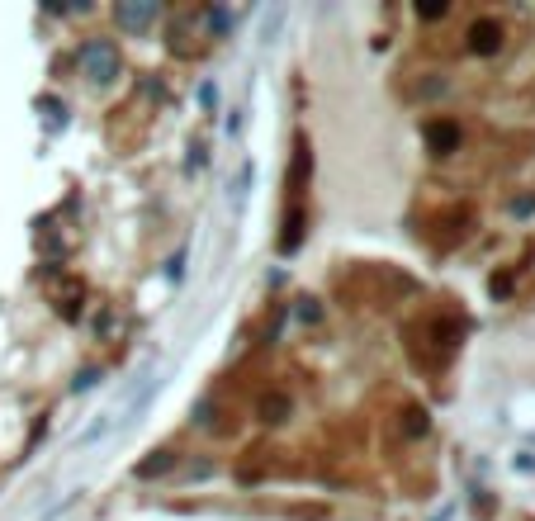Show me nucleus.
Instances as JSON below:
<instances>
[{
  "mask_svg": "<svg viewBox=\"0 0 535 521\" xmlns=\"http://www.w3.org/2000/svg\"><path fill=\"white\" fill-rule=\"evenodd\" d=\"M498 48H502V24L498 19H474V24H469V53L488 57V53H498Z\"/></svg>",
  "mask_w": 535,
  "mask_h": 521,
  "instance_id": "4",
  "label": "nucleus"
},
{
  "mask_svg": "<svg viewBox=\"0 0 535 521\" xmlns=\"http://www.w3.org/2000/svg\"><path fill=\"white\" fill-rule=\"evenodd\" d=\"M157 5H119V10H114V19H119V24H124V29H147V24H157Z\"/></svg>",
  "mask_w": 535,
  "mask_h": 521,
  "instance_id": "6",
  "label": "nucleus"
},
{
  "mask_svg": "<svg viewBox=\"0 0 535 521\" xmlns=\"http://www.w3.org/2000/svg\"><path fill=\"white\" fill-rule=\"evenodd\" d=\"M76 67H81V76H86L90 86H109V81H119V72H124L119 43H109V38H86V43L76 48Z\"/></svg>",
  "mask_w": 535,
  "mask_h": 521,
  "instance_id": "2",
  "label": "nucleus"
},
{
  "mask_svg": "<svg viewBox=\"0 0 535 521\" xmlns=\"http://www.w3.org/2000/svg\"><path fill=\"white\" fill-rule=\"evenodd\" d=\"M412 337H417V360H427L431 370H441V360L460 346L464 337V318H455V313H427L422 323L412 327Z\"/></svg>",
  "mask_w": 535,
  "mask_h": 521,
  "instance_id": "1",
  "label": "nucleus"
},
{
  "mask_svg": "<svg viewBox=\"0 0 535 521\" xmlns=\"http://www.w3.org/2000/svg\"><path fill=\"white\" fill-rule=\"evenodd\" d=\"M422 138H427V147L436 157H450L460 147V124L455 119H431V124H422Z\"/></svg>",
  "mask_w": 535,
  "mask_h": 521,
  "instance_id": "3",
  "label": "nucleus"
},
{
  "mask_svg": "<svg viewBox=\"0 0 535 521\" xmlns=\"http://www.w3.org/2000/svg\"><path fill=\"white\" fill-rule=\"evenodd\" d=\"M289 408H294V398H289L285 389H266V394L256 398V417H261V422H285Z\"/></svg>",
  "mask_w": 535,
  "mask_h": 521,
  "instance_id": "5",
  "label": "nucleus"
},
{
  "mask_svg": "<svg viewBox=\"0 0 535 521\" xmlns=\"http://www.w3.org/2000/svg\"><path fill=\"white\" fill-rule=\"evenodd\" d=\"M176 465V455L171 450H152V460H143L138 465V479H152V474H166V469Z\"/></svg>",
  "mask_w": 535,
  "mask_h": 521,
  "instance_id": "7",
  "label": "nucleus"
}]
</instances>
